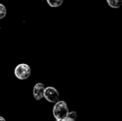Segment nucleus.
<instances>
[{"instance_id": "nucleus-1", "label": "nucleus", "mask_w": 122, "mask_h": 121, "mask_svg": "<svg viewBox=\"0 0 122 121\" xmlns=\"http://www.w3.org/2000/svg\"><path fill=\"white\" fill-rule=\"evenodd\" d=\"M69 113V108L64 101H59L56 102L53 108V115L56 120H64Z\"/></svg>"}, {"instance_id": "nucleus-2", "label": "nucleus", "mask_w": 122, "mask_h": 121, "mask_svg": "<svg viewBox=\"0 0 122 121\" xmlns=\"http://www.w3.org/2000/svg\"><path fill=\"white\" fill-rule=\"evenodd\" d=\"M31 74V67L26 63H19L14 69L15 76L21 81L26 80Z\"/></svg>"}, {"instance_id": "nucleus-3", "label": "nucleus", "mask_w": 122, "mask_h": 121, "mask_svg": "<svg viewBox=\"0 0 122 121\" xmlns=\"http://www.w3.org/2000/svg\"><path fill=\"white\" fill-rule=\"evenodd\" d=\"M44 98L50 103H56L59 101V93L58 91L51 86H49L45 88L44 93Z\"/></svg>"}, {"instance_id": "nucleus-4", "label": "nucleus", "mask_w": 122, "mask_h": 121, "mask_svg": "<svg viewBox=\"0 0 122 121\" xmlns=\"http://www.w3.org/2000/svg\"><path fill=\"white\" fill-rule=\"evenodd\" d=\"M45 88L44 84L42 83H37L34 85L33 88V96L35 100L40 101L44 98Z\"/></svg>"}, {"instance_id": "nucleus-5", "label": "nucleus", "mask_w": 122, "mask_h": 121, "mask_svg": "<svg viewBox=\"0 0 122 121\" xmlns=\"http://www.w3.org/2000/svg\"><path fill=\"white\" fill-rule=\"evenodd\" d=\"M109 6L114 9H119L122 6V0H107Z\"/></svg>"}, {"instance_id": "nucleus-6", "label": "nucleus", "mask_w": 122, "mask_h": 121, "mask_svg": "<svg viewBox=\"0 0 122 121\" xmlns=\"http://www.w3.org/2000/svg\"><path fill=\"white\" fill-rule=\"evenodd\" d=\"M47 4L53 8L59 7L64 2V0H46Z\"/></svg>"}, {"instance_id": "nucleus-7", "label": "nucleus", "mask_w": 122, "mask_h": 121, "mask_svg": "<svg viewBox=\"0 0 122 121\" xmlns=\"http://www.w3.org/2000/svg\"><path fill=\"white\" fill-rule=\"evenodd\" d=\"M6 15V6L0 3V19H3Z\"/></svg>"}, {"instance_id": "nucleus-8", "label": "nucleus", "mask_w": 122, "mask_h": 121, "mask_svg": "<svg viewBox=\"0 0 122 121\" xmlns=\"http://www.w3.org/2000/svg\"><path fill=\"white\" fill-rule=\"evenodd\" d=\"M66 117H68L69 118H71V119H74V120H76V118H77V113H76V111H71V112L69 111Z\"/></svg>"}, {"instance_id": "nucleus-9", "label": "nucleus", "mask_w": 122, "mask_h": 121, "mask_svg": "<svg viewBox=\"0 0 122 121\" xmlns=\"http://www.w3.org/2000/svg\"><path fill=\"white\" fill-rule=\"evenodd\" d=\"M64 121H76V120H74V119H71V118H69L68 117H66L64 119Z\"/></svg>"}, {"instance_id": "nucleus-10", "label": "nucleus", "mask_w": 122, "mask_h": 121, "mask_svg": "<svg viewBox=\"0 0 122 121\" xmlns=\"http://www.w3.org/2000/svg\"><path fill=\"white\" fill-rule=\"evenodd\" d=\"M0 121H6V120L2 116H0Z\"/></svg>"}, {"instance_id": "nucleus-11", "label": "nucleus", "mask_w": 122, "mask_h": 121, "mask_svg": "<svg viewBox=\"0 0 122 121\" xmlns=\"http://www.w3.org/2000/svg\"><path fill=\"white\" fill-rule=\"evenodd\" d=\"M56 121H64V120H56Z\"/></svg>"}, {"instance_id": "nucleus-12", "label": "nucleus", "mask_w": 122, "mask_h": 121, "mask_svg": "<svg viewBox=\"0 0 122 121\" xmlns=\"http://www.w3.org/2000/svg\"><path fill=\"white\" fill-rule=\"evenodd\" d=\"M40 1H45V0H40Z\"/></svg>"}]
</instances>
